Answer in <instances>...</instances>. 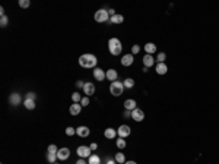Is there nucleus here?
I'll list each match as a JSON object with an SVG mask.
<instances>
[{
  "label": "nucleus",
  "mask_w": 219,
  "mask_h": 164,
  "mask_svg": "<svg viewBox=\"0 0 219 164\" xmlns=\"http://www.w3.org/2000/svg\"><path fill=\"white\" fill-rule=\"evenodd\" d=\"M97 63H98V59L95 54L88 53V54H82V56L79 57V66H80V68L91 69V68H95Z\"/></svg>",
  "instance_id": "1"
},
{
  "label": "nucleus",
  "mask_w": 219,
  "mask_h": 164,
  "mask_svg": "<svg viewBox=\"0 0 219 164\" xmlns=\"http://www.w3.org/2000/svg\"><path fill=\"white\" fill-rule=\"evenodd\" d=\"M108 50L113 56H120L123 51V46L121 41L119 38H110L108 40Z\"/></svg>",
  "instance_id": "2"
},
{
  "label": "nucleus",
  "mask_w": 219,
  "mask_h": 164,
  "mask_svg": "<svg viewBox=\"0 0 219 164\" xmlns=\"http://www.w3.org/2000/svg\"><path fill=\"white\" fill-rule=\"evenodd\" d=\"M124 91V85H123V82H119V81H114V82H111V85H110V93L113 94L114 97H120Z\"/></svg>",
  "instance_id": "3"
},
{
  "label": "nucleus",
  "mask_w": 219,
  "mask_h": 164,
  "mask_svg": "<svg viewBox=\"0 0 219 164\" xmlns=\"http://www.w3.org/2000/svg\"><path fill=\"white\" fill-rule=\"evenodd\" d=\"M110 19V15H108V10H105V9H99L95 12V21L99 23L102 22H107Z\"/></svg>",
  "instance_id": "4"
},
{
  "label": "nucleus",
  "mask_w": 219,
  "mask_h": 164,
  "mask_svg": "<svg viewBox=\"0 0 219 164\" xmlns=\"http://www.w3.org/2000/svg\"><path fill=\"white\" fill-rule=\"evenodd\" d=\"M76 152H77V155H79L80 158L91 157V148H89V147H86V145H80V147H77Z\"/></svg>",
  "instance_id": "5"
},
{
  "label": "nucleus",
  "mask_w": 219,
  "mask_h": 164,
  "mask_svg": "<svg viewBox=\"0 0 219 164\" xmlns=\"http://www.w3.org/2000/svg\"><path fill=\"white\" fill-rule=\"evenodd\" d=\"M130 132H132V129H130V126H127V125H121V126L117 129V135H119L120 138H124V139L130 135Z\"/></svg>",
  "instance_id": "6"
},
{
  "label": "nucleus",
  "mask_w": 219,
  "mask_h": 164,
  "mask_svg": "<svg viewBox=\"0 0 219 164\" xmlns=\"http://www.w3.org/2000/svg\"><path fill=\"white\" fill-rule=\"evenodd\" d=\"M132 119L134 120V122H142L143 119H145V113H143V110H140V109H134L133 112H132Z\"/></svg>",
  "instance_id": "7"
},
{
  "label": "nucleus",
  "mask_w": 219,
  "mask_h": 164,
  "mask_svg": "<svg viewBox=\"0 0 219 164\" xmlns=\"http://www.w3.org/2000/svg\"><path fill=\"white\" fill-rule=\"evenodd\" d=\"M70 157V149L69 148H60L59 151H57V158L59 160H67Z\"/></svg>",
  "instance_id": "8"
},
{
  "label": "nucleus",
  "mask_w": 219,
  "mask_h": 164,
  "mask_svg": "<svg viewBox=\"0 0 219 164\" xmlns=\"http://www.w3.org/2000/svg\"><path fill=\"white\" fill-rule=\"evenodd\" d=\"M9 103H10V106H19L21 104V94L12 93L9 95Z\"/></svg>",
  "instance_id": "9"
},
{
  "label": "nucleus",
  "mask_w": 219,
  "mask_h": 164,
  "mask_svg": "<svg viewBox=\"0 0 219 164\" xmlns=\"http://www.w3.org/2000/svg\"><path fill=\"white\" fill-rule=\"evenodd\" d=\"M94 78L99 81V82H102L105 78H107V72H104L102 69H99V68H95L94 69Z\"/></svg>",
  "instance_id": "10"
},
{
  "label": "nucleus",
  "mask_w": 219,
  "mask_h": 164,
  "mask_svg": "<svg viewBox=\"0 0 219 164\" xmlns=\"http://www.w3.org/2000/svg\"><path fill=\"white\" fill-rule=\"evenodd\" d=\"M80 112H82V106H80V103H73L72 106H70V109H69V113H70L72 116L80 114Z\"/></svg>",
  "instance_id": "11"
},
{
  "label": "nucleus",
  "mask_w": 219,
  "mask_h": 164,
  "mask_svg": "<svg viewBox=\"0 0 219 164\" xmlns=\"http://www.w3.org/2000/svg\"><path fill=\"white\" fill-rule=\"evenodd\" d=\"M133 62H134V59H133V54H132V53H130V54H124V56L121 57V65L123 66H132Z\"/></svg>",
  "instance_id": "12"
},
{
  "label": "nucleus",
  "mask_w": 219,
  "mask_h": 164,
  "mask_svg": "<svg viewBox=\"0 0 219 164\" xmlns=\"http://www.w3.org/2000/svg\"><path fill=\"white\" fill-rule=\"evenodd\" d=\"M76 135H79L80 138L89 136V128H86V126H79V128L76 129Z\"/></svg>",
  "instance_id": "13"
},
{
  "label": "nucleus",
  "mask_w": 219,
  "mask_h": 164,
  "mask_svg": "<svg viewBox=\"0 0 219 164\" xmlns=\"http://www.w3.org/2000/svg\"><path fill=\"white\" fill-rule=\"evenodd\" d=\"M143 65H145V68H147V69L155 65V59L152 57V54H145V57H143Z\"/></svg>",
  "instance_id": "14"
},
{
  "label": "nucleus",
  "mask_w": 219,
  "mask_h": 164,
  "mask_svg": "<svg viewBox=\"0 0 219 164\" xmlns=\"http://www.w3.org/2000/svg\"><path fill=\"white\" fill-rule=\"evenodd\" d=\"M83 93L86 94L88 97H89V95H92V94H95V85H94V84H91V82H86V84H85V87H83Z\"/></svg>",
  "instance_id": "15"
},
{
  "label": "nucleus",
  "mask_w": 219,
  "mask_h": 164,
  "mask_svg": "<svg viewBox=\"0 0 219 164\" xmlns=\"http://www.w3.org/2000/svg\"><path fill=\"white\" fill-rule=\"evenodd\" d=\"M136 106H137V104H136V101H134L133 98H129V100H126V101H124V109H126V110L133 112V110L136 109Z\"/></svg>",
  "instance_id": "16"
},
{
  "label": "nucleus",
  "mask_w": 219,
  "mask_h": 164,
  "mask_svg": "<svg viewBox=\"0 0 219 164\" xmlns=\"http://www.w3.org/2000/svg\"><path fill=\"white\" fill-rule=\"evenodd\" d=\"M104 136H105L107 139H116V136H117V130H114L113 128H107L105 132H104Z\"/></svg>",
  "instance_id": "17"
},
{
  "label": "nucleus",
  "mask_w": 219,
  "mask_h": 164,
  "mask_svg": "<svg viewBox=\"0 0 219 164\" xmlns=\"http://www.w3.org/2000/svg\"><path fill=\"white\" fill-rule=\"evenodd\" d=\"M155 69H156V73H158V75H165V73L168 72V66H167L165 63H158Z\"/></svg>",
  "instance_id": "18"
},
{
  "label": "nucleus",
  "mask_w": 219,
  "mask_h": 164,
  "mask_svg": "<svg viewBox=\"0 0 219 164\" xmlns=\"http://www.w3.org/2000/svg\"><path fill=\"white\" fill-rule=\"evenodd\" d=\"M117 70L116 69H108L107 70V79L108 81H111V82H114V81H117Z\"/></svg>",
  "instance_id": "19"
},
{
  "label": "nucleus",
  "mask_w": 219,
  "mask_h": 164,
  "mask_svg": "<svg viewBox=\"0 0 219 164\" xmlns=\"http://www.w3.org/2000/svg\"><path fill=\"white\" fill-rule=\"evenodd\" d=\"M110 21H111V23H116V25H119V23H123V21H124V16H123V15H119V13H116L114 16H111V18H110Z\"/></svg>",
  "instance_id": "20"
},
{
  "label": "nucleus",
  "mask_w": 219,
  "mask_h": 164,
  "mask_svg": "<svg viewBox=\"0 0 219 164\" xmlns=\"http://www.w3.org/2000/svg\"><path fill=\"white\" fill-rule=\"evenodd\" d=\"M123 85H124V88L130 90V88L134 87V79H133V78H126V79L123 81Z\"/></svg>",
  "instance_id": "21"
},
{
  "label": "nucleus",
  "mask_w": 219,
  "mask_h": 164,
  "mask_svg": "<svg viewBox=\"0 0 219 164\" xmlns=\"http://www.w3.org/2000/svg\"><path fill=\"white\" fill-rule=\"evenodd\" d=\"M145 50H146V54H153L156 51V46L153 43H146Z\"/></svg>",
  "instance_id": "22"
},
{
  "label": "nucleus",
  "mask_w": 219,
  "mask_h": 164,
  "mask_svg": "<svg viewBox=\"0 0 219 164\" xmlns=\"http://www.w3.org/2000/svg\"><path fill=\"white\" fill-rule=\"evenodd\" d=\"M24 106L28 110H34L35 109V100H24Z\"/></svg>",
  "instance_id": "23"
},
{
  "label": "nucleus",
  "mask_w": 219,
  "mask_h": 164,
  "mask_svg": "<svg viewBox=\"0 0 219 164\" xmlns=\"http://www.w3.org/2000/svg\"><path fill=\"white\" fill-rule=\"evenodd\" d=\"M114 160H116L119 164H124V163H126V157H124V154H123V152H117V154H116V157H114Z\"/></svg>",
  "instance_id": "24"
},
{
  "label": "nucleus",
  "mask_w": 219,
  "mask_h": 164,
  "mask_svg": "<svg viewBox=\"0 0 219 164\" xmlns=\"http://www.w3.org/2000/svg\"><path fill=\"white\" fill-rule=\"evenodd\" d=\"M116 145H117V148L119 149H123V148H126V139L124 138H119V139H116Z\"/></svg>",
  "instance_id": "25"
},
{
  "label": "nucleus",
  "mask_w": 219,
  "mask_h": 164,
  "mask_svg": "<svg viewBox=\"0 0 219 164\" xmlns=\"http://www.w3.org/2000/svg\"><path fill=\"white\" fill-rule=\"evenodd\" d=\"M88 164H101V158H99L98 155H91Z\"/></svg>",
  "instance_id": "26"
},
{
  "label": "nucleus",
  "mask_w": 219,
  "mask_h": 164,
  "mask_svg": "<svg viewBox=\"0 0 219 164\" xmlns=\"http://www.w3.org/2000/svg\"><path fill=\"white\" fill-rule=\"evenodd\" d=\"M56 158H57V154H51V152L47 154V160H48V163L54 164L56 163Z\"/></svg>",
  "instance_id": "27"
},
{
  "label": "nucleus",
  "mask_w": 219,
  "mask_h": 164,
  "mask_svg": "<svg viewBox=\"0 0 219 164\" xmlns=\"http://www.w3.org/2000/svg\"><path fill=\"white\" fill-rule=\"evenodd\" d=\"M165 59H167V54H165V53H158V57H156L158 63H164Z\"/></svg>",
  "instance_id": "28"
},
{
  "label": "nucleus",
  "mask_w": 219,
  "mask_h": 164,
  "mask_svg": "<svg viewBox=\"0 0 219 164\" xmlns=\"http://www.w3.org/2000/svg\"><path fill=\"white\" fill-rule=\"evenodd\" d=\"M74 133H76V129H73V128H70V126L66 128V135H67V136H73Z\"/></svg>",
  "instance_id": "29"
},
{
  "label": "nucleus",
  "mask_w": 219,
  "mask_h": 164,
  "mask_svg": "<svg viewBox=\"0 0 219 164\" xmlns=\"http://www.w3.org/2000/svg\"><path fill=\"white\" fill-rule=\"evenodd\" d=\"M72 100L74 101V103H80L82 97H80V94L79 93H74V94H72Z\"/></svg>",
  "instance_id": "30"
},
{
  "label": "nucleus",
  "mask_w": 219,
  "mask_h": 164,
  "mask_svg": "<svg viewBox=\"0 0 219 164\" xmlns=\"http://www.w3.org/2000/svg\"><path fill=\"white\" fill-rule=\"evenodd\" d=\"M47 151L51 152V154H57V151H59V148L56 147V145H48V148H47Z\"/></svg>",
  "instance_id": "31"
},
{
  "label": "nucleus",
  "mask_w": 219,
  "mask_h": 164,
  "mask_svg": "<svg viewBox=\"0 0 219 164\" xmlns=\"http://www.w3.org/2000/svg\"><path fill=\"white\" fill-rule=\"evenodd\" d=\"M29 0H19V6L21 7H24V9H26V7H29Z\"/></svg>",
  "instance_id": "32"
},
{
  "label": "nucleus",
  "mask_w": 219,
  "mask_h": 164,
  "mask_svg": "<svg viewBox=\"0 0 219 164\" xmlns=\"http://www.w3.org/2000/svg\"><path fill=\"white\" fill-rule=\"evenodd\" d=\"M7 23H9L7 16H6V15H3V16H1V19H0V25H1V26H6Z\"/></svg>",
  "instance_id": "33"
},
{
  "label": "nucleus",
  "mask_w": 219,
  "mask_h": 164,
  "mask_svg": "<svg viewBox=\"0 0 219 164\" xmlns=\"http://www.w3.org/2000/svg\"><path fill=\"white\" fill-rule=\"evenodd\" d=\"M80 106H82V107H85V106H89V98H88V97H83V98L80 100Z\"/></svg>",
  "instance_id": "34"
},
{
  "label": "nucleus",
  "mask_w": 219,
  "mask_h": 164,
  "mask_svg": "<svg viewBox=\"0 0 219 164\" xmlns=\"http://www.w3.org/2000/svg\"><path fill=\"white\" fill-rule=\"evenodd\" d=\"M140 51V46L139 44H134V46L132 47V54H137Z\"/></svg>",
  "instance_id": "35"
},
{
  "label": "nucleus",
  "mask_w": 219,
  "mask_h": 164,
  "mask_svg": "<svg viewBox=\"0 0 219 164\" xmlns=\"http://www.w3.org/2000/svg\"><path fill=\"white\" fill-rule=\"evenodd\" d=\"M35 97H37V95H35L34 93H28V94H26V98H25V100H35Z\"/></svg>",
  "instance_id": "36"
},
{
  "label": "nucleus",
  "mask_w": 219,
  "mask_h": 164,
  "mask_svg": "<svg viewBox=\"0 0 219 164\" xmlns=\"http://www.w3.org/2000/svg\"><path fill=\"white\" fill-rule=\"evenodd\" d=\"M76 87H77V88H79V90H80V88H82V90H83V87H85V84H83V82H82V81H77V82H76Z\"/></svg>",
  "instance_id": "37"
},
{
  "label": "nucleus",
  "mask_w": 219,
  "mask_h": 164,
  "mask_svg": "<svg viewBox=\"0 0 219 164\" xmlns=\"http://www.w3.org/2000/svg\"><path fill=\"white\" fill-rule=\"evenodd\" d=\"M124 117H132V112L130 110H124Z\"/></svg>",
  "instance_id": "38"
},
{
  "label": "nucleus",
  "mask_w": 219,
  "mask_h": 164,
  "mask_svg": "<svg viewBox=\"0 0 219 164\" xmlns=\"http://www.w3.org/2000/svg\"><path fill=\"white\" fill-rule=\"evenodd\" d=\"M89 148H91V151H95V149L98 148V145L95 144V142H94V144H91V147H89Z\"/></svg>",
  "instance_id": "39"
},
{
  "label": "nucleus",
  "mask_w": 219,
  "mask_h": 164,
  "mask_svg": "<svg viewBox=\"0 0 219 164\" xmlns=\"http://www.w3.org/2000/svg\"><path fill=\"white\" fill-rule=\"evenodd\" d=\"M108 15H110V16H114V15H116V10H114V9H110V10H108Z\"/></svg>",
  "instance_id": "40"
},
{
  "label": "nucleus",
  "mask_w": 219,
  "mask_h": 164,
  "mask_svg": "<svg viewBox=\"0 0 219 164\" xmlns=\"http://www.w3.org/2000/svg\"><path fill=\"white\" fill-rule=\"evenodd\" d=\"M116 163H117L116 160H110V158L107 160V164H116Z\"/></svg>",
  "instance_id": "41"
},
{
  "label": "nucleus",
  "mask_w": 219,
  "mask_h": 164,
  "mask_svg": "<svg viewBox=\"0 0 219 164\" xmlns=\"http://www.w3.org/2000/svg\"><path fill=\"white\" fill-rule=\"evenodd\" d=\"M76 164H86V163H85V160H83V158H80V160H79Z\"/></svg>",
  "instance_id": "42"
},
{
  "label": "nucleus",
  "mask_w": 219,
  "mask_h": 164,
  "mask_svg": "<svg viewBox=\"0 0 219 164\" xmlns=\"http://www.w3.org/2000/svg\"><path fill=\"white\" fill-rule=\"evenodd\" d=\"M124 164H137V163H136V161H132V160H130V161H126Z\"/></svg>",
  "instance_id": "43"
},
{
  "label": "nucleus",
  "mask_w": 219,
  "mask_h": 164,
  "mask_svg": "<svg viewBox=\"0 0 219 164\" xmlns=\"http://www.w3.org/2000/svg\"><path fill=\"white\" fill-rule=\"evenodd\" d=\"M54 164H59V163H54Z\"/></svg>",
  "instance_id": "44"
}]
</instances>
